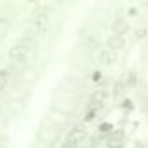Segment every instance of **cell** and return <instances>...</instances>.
<instances>
[{
	"instance_id": "cell-4",
	"label": "cell",
	"mask_w": 148,
	"mask_h": 148,
	"mask_svg": "<svg viewBox=\"0 0 148 148\" xmlns=\"http://www.w3.org/2000/svg\"><path fill=\"white\" fill-rule=\"evenodd\" d=\"M99 131L101 132H110L112 131V124H101L99 125Z\"/></svg>"
},
{
	"instance_id": "cell-2",
	"label": "cell",
	"mask_w": 148,
	"mask_h": 148,
	"mask_svg": "<svg viewBox=\"0 0 148 148\" xmlns=\"http://www.w3.org/2000/svg\"><path fill=\"white\" fill-rule=\"evenodd\" d=\"M26 54H28V47L23 45V44H18V45H14V47L9 51V56H11L12 61H21Z\"/></svg>"
},
{
	"instance_id": "cell-3",
	"label": "cell",
	"mask_w": 148,
	"mask_h": 148,
	"mask_svg": "<svg viewBox=\"0 0 148 148\" xmlns=\"http://www.w3.org/2000/svg\"><path fill=\"white\" fill-rule=\"evenodd\" d=\"M125 30H127V28H125V23H124V21H117L115 26H113V32H115V33H124Z\"/></svg>"
},
{
	"instance_id": "cell-1",
	"label": "cell",
	"mask_w": 148,
	"mask_h": 148,
	"mask_svg": "<svg viewBox=\"0 0 148 148\" xmlns=\"http://www.w3.org/2000/svg\"><path fill=\"white\" fill-rule=\"evenodd\" d=\"M84 136H86V129H84V127H73V129L68 132L66 143H64L63 148H75V146L84 139Z\"/></svg>"
}]
</instances>
